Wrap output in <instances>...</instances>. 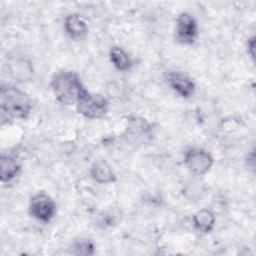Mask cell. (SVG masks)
Masks as SVG:
<instances>
[{"mask_svg": "<svg viewBox=\"0 0 256 256\" xmlns=\"http://www.w3.org/2000/svg\"><path fill=\"white\" fill-rule=\"evenodd\" d=\"M0 109L2 119L26 120L31 115L33 101L28 93L12 84L0 87Z\"/></svg>", "mask_w": 256, "mask_h": 256, "instance_id": "obj_1", "label": "cell"}, {"mask_svg": "<svg viewBox=\"0 0 256 256\" xmlns=\"http://www.w3.org/2000/svg\"><path fill=\"white\" fill-rule=\"evenodd\" d=\"M49 86L55 100L66 106H75L87 91L80 75L72 70L55 72L50 79Z\"/></svg>", "mask_w": 256, "mask_h": 256, "instance_id": "obj_2", "label": "cell"}, {"mask_svg": "<svg viewBox=\"0 0 256 256\" xmlns=\"http://www.w3.org/2000/svg\"><path fill=\"white\" fill-rule=\"evenodd\" d=\"M109 100L102 94L86 91L76 103V111L86 119L97 120L103 118L109 111Z\"/></svg>", "mask_w": 256, "mask_h": 256, "instance_id": "obj_3", "label": "cell"}, {"mask_svg": "<svg viewBox=\"0 0 256 256\" xmlns=\"http://www.w3.org/2000/svg\"><path fill=\"white\" fill-rule=\"evenodd\" d=\"M183 163L194 176H205L213 167L214 158L210 151L201 147H190L184 151Z\"/></svg>", "mask_w": 256, "mask_h": 256, "instance_id": "obj_4", "label": "cell"}, {"mask_svg": "<svg viewBox=\"0 0 256 256\" xmlns=\"http://www.w3.org/2000/svg\"><path fill=\"white\" fill-rule=\"evenodd\" d=\"M175 41L184 46L193 45L199 37V25L195 16L183 11L175 19L174 27Z\"/></svg>", "mask_w": 256, "mask_h": 256, "instance_id": "obj_5", "label": "cell"}, {"mask_svg": "<svg viewBox=\"0 0 256 256\" xmlns=\"http://www.w3.org/2000/svg\"><path fill=\"white\" fill-rule=\"evenodd\" d=\"M28 213L41 223H49L57 213V205L49 194L39 191L30 198Z\"/></svg>", "mask_w": 256, "mask_h": 256, "instance_id": "obj_6", "label": "cell"}, {"mask_svg": "<svg viewBox=\"0 0 256 256\" xmlns=\"http://www.w3.org/2000/svg\"><path fill=\"white\" fill-rule=\"evenodd\" d=\"M167 85L181 98L190 99L196 91L194 79L184 71L169 70L165 73Z\"/></svg>", "mask_w": 256, "mask_h": 256, "instance_id": "obj_7", "label": "cell"}, {"mask_svg": "<svg viewBox=\"0 0 256 256\" xmlns=\"http://www.w3.org/2000/svg\"><path fill=\"white\" fill-rule=\"evenodd\" d=\"M63 30L67 37L73 41L84 40L89 34L88 23L79 13H69L64 17Z\"/></svg>", "mask_w": 256, "mask_h": 256, "instance_id": "obj_8", "label": "cell"}, {"mask_svg": "<svg viewBox=\"0 0 256 256\" xmlns=\"http://www.w3.org/2000/svg\"><path fill=\"white\" fill-rule=\"evenodd\" d=\"M89 174L93 181L107 185L116 182V174L110 164L105 160H96L89 168Z\"/></svg>", "mask_w": 256, "mask_h": 256, "instance_id": "obj_9", "label": "cell"}, {"mask_svg": "<svg viewBox=\"0 0 256 256\" xmlns=\"http://www.w3.org/2000/svg\"><path fill=\"white\" fill-rule=\"evenodd\" d=\"M21 163L12 155H1L0 158V181L1 183H11L20 174Z\"/></svg>", "mask_w": 256, "mask_h": 256, "instance_id": "obj_10", "label": "cell"}, {"mask_svg": "<svg viewBox=\"0 0 256 256\" xmlns=\"http://www.w3.org/2000/svg\"><path fill=\"white\" fill-rule=\"evenodd\" d=\"M192 225L198 233L209 234L214 230L216 225L215 214L208 208L200 209L193 214Z\"/></svg>", "mask_w": 256, "mask_h": 256, "instance_id": "obj_11", "label": "cell"}, {"mask_svg": "<svg viewBox=\"0 0 256 256\" xmlns=\"http://www.w3.org/2000/svg\"><path fill=\"white\" fill-rule=\"evenodd\" d=\"M109 60L113 67L119 72H128L133 66L131 56L119 45H113L110 47Z\"/></svg>", "mask_w": 256, "mask_h": 256, "instance_id": "obj_12", "label": "cell"}, {"mask_svg": "<svg viewBox=\"0 0 256 256\" xmlns=\"http://www.w3.org/2000/svg\"><path fill=\"white\" fill-rule=\"evenodd\" d=\"M9 67L11 74L14 76L15 79H21L25 81L31 78L33 73L31 63L25 59H11V61L9 62Z\"/></svg>", "mask_w": 256, "mask_h": 256, "instance_id": "obj_13", "label": "cell"}, {"mask_svg": "<svg viewBox=\"0 0 256 256\" xmlns=\"http://www.w3.org/2000/svg\"><path fill=\"white\" fill-rule=\"evenodd\" d=\"M73 254L76 255H94L95 254V244L92 240L88 238H80L75 240L72 244Z\"/></svg>", "mask_w": 256, "mask_h": 256, "instance_id": "obj_14", "label": "cell"}, {"mask_svg": "<svg viewBox=\"0 0 256 256\" xmlns=\"http://www.w3.org/2000/svg\"><path fill=\"white\" fill-rule=\"evenodd\" d=\"M255 43H256L255 35H251L250 37H248L246 41V50H247V54L253 61L255 60Z\"/></svg>", "mask_w": 256, "mask_h": 256, "instance_id": "obj_15", "label": "cell"}]
</instances>
